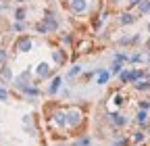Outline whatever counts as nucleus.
<instances>
[{
	"instance_id": "obj_4",
	"label": "nucleus",
	"mask_w": 150,
	"mask_h": 146,
	"mask_svg": "<svg viewBox=\"0 0 150 146\" xmlns=\"http://www.w3.org/2000/svg\"><path fill=\"white\" fill-rule=\"evenodd\" d=\"M50 73H52V69H50L48 63H40V65H38V75H40V77H50Z\"/></svg>"
},
{
	"instance_id": "obj_17",
	"label": "nucleus",
	"mask_w": 150,
	"mask_h": 146,
	"mask_svg": "<svg viewBox=\"0 0 150 146\" xmlns=\"http://www.w3.org/2000/svg\"><path fill=\"white\" fill-rule=\"evenodd\" d=\"M131 140H134V144H140V142L144 140V134H142V132H136L134 136H131Z\"/></svg>"
},
{
	"instance_id": "obj_1",
	"label": "nucleus",
	"mask_w": 150,
	"mask_h": 146,
	"mask_svg": "<svg viewBox=\"0 0 150 146\" xmlns=\"http://www.w3.org/2000/svg\"><path fill=\"white\" fill-rule=\"evenodd\" d=\"M31 46H33V42H31V38H27V35H21V38L17 40V50L19 52H27V50H31Z\"/></svg>"
},
{
	"instance_id": "obj_20",
	"label": "nucleus",
	"mask_w": 150,
	"mask_h": 146,
	"mask_svg": "<svg viewBox=\"0 0 150 146\" xmlns=\"http://www.w3.org/2000/svg\"><path fill=\"white\" fill-rule=\"evenodd\" d=\"M35 29H38V31H40V33H48V29H46V25H44V21H42V23H38V25H35Z\"/></svg>"
},
{
	"instance_id": "obj_26",
	"label": "nucleus",
	"mask_w": 150,
	"mask_h": 146,
	"mask_svg": "<svg viewBox=\"0 0 150 146\" xmlns=\"http://www.w3.org/2000/svg\"><path fill=\"white\" fill-rule=\"evenodd\" d=\"M140 108H144V111H148V108H150V102H140Z\"/></svg>"
},
{
	"instance_id": "obj_28",
	"label": "nucleus",
	"mask_w": 150,
	"mask_h": 146,
	"mask_svg": "<svg viewBox=\"0 0 150 146\" xmlns=\"http://www.w3.org/2000/svg\"><path fill=\"white\" fill-rule=\"evenodd\" d=\"M112 146H125V142L123 140H117V142H112Z\"/></svg>"
},
{
	"instance_id": "obj_16",
	"label": "nucleus",
	"mask_w": 150,
	"mask_h": 146,
	"mask_svg": "<svg viewBox=\"0 0 150 146\" xmlns=\"http://www.w3.org/2000/svg\"><path fill=\"white\" fill-rule=\"evenodd\" d=\"M54 117H56V123H59V125H65L67 123V115L65 113H56Z\"/></svg>"
},
{
	"instance_id": "obj_14",
	"label": "nucleus",
	"mask_w": 150,
	"mask_h": 146,
	"mask_svg": "<svg viewBox=\"0 0 150 146\" xmlns=\"http://www.w3.org/2000/svg\"><path fill=\"white\" fill-rule=\"evenodd\" d=\"M112 123H115V125H125V117L123 115H119V113H115V115H112Z\"/></svg>"
},
{
	"instance_id": "obj_23",
	"label": "nucleus",
	"mask_w": 150,
	"mask_h": 146,
	"mask_svg": "<svg viewBox=\"0 0 150 146\" xmlns=\"http://www.w3.org/2000/svg\"><path fill=\"white\" fill-rule=\"evenodd\" d=\"M13 29H15V31H23V29H25V25H23V23H21V21H17V23H15V27H13Z\"/></svg>"
},
{
	"instance_id": "obj_25",
	"label": "nucleus",
	"mask_w": 150,
	"mask_h": 146,
	"mask_svg": "<svg viewBox=\"0 0 150 146\" xmlns=\"http://www.w3.org/2000/svg\"><path fill=\"white\" fill-rule=\"evenodd\" d=\"M144 57H142V54H134V57H131V61H134V63H140Z\"/></svg>"
},
{
	"instance_id": "obj_13",
	"label": "nucleus",
	"mask_w": 150,
	"mask_h": 146,
	"mask_svg": "<svg viewBox=\"0 0 150 146\" xmlns=\"http://www.w3.org/2000/svg\"><path fill=\"white\" fill-rule=\"evenodd\" d=\"M25 15H27V11L21 6V9H17V11H15V19H17V21H23V19H25Z\"/></svg>"
},
{
	"instance_id": "obj_2",
	"label": "nucleus",
	"mask_w": 150,
	"mask_h": 146,
	"mask_svg": "<svg viewBox=\"0 0 150 146\" xmlns=\"http://www.w3.org/2000/svg\"><path fill=\"white\" fill-rule=\"evenodd\" d=\"M69 4H71V11L75 15H81V13L88 11V0H71Z\"/></svg>"
},
{
	"instance_id": "obj_6",
	"label": "nucleus",
	"mask_w": 150,
	"mask_h": 146,
	"mask_svg": "<svg viewBox=\"0 0 150 146\" xmlns=\"http://www.w3.org/2000/svg\"><path fill=\"white\" fill-rule=\"evenodd\" d=\"M134 21H136V17L131 15V13H123V15H121V19H119L121 25H131Z\"/></svg>"
},
{
	"instance_id": "obj_32",
	"label": "nucleus",
	"mask_w": 150,
	"mask_h": 146,
	"mask_svg": "<svg viewBox=\"0 0 150 146\" xmlns=\"http://www.w3.org/2000/svg\"><path fill=\"white\" fill-rule=\"evenodd\" d=\"M148 31H150V23H148Z\"/></svg>"
},
{
	"instance_id": "obj_15",
	"label": "nucleus",
	"mask_w": 150,
	"mask_h": 146,
	"mask_svg": "<svg viewBox=\"0 0 150 146\" xmlns=\"http://www.w3.org/2000/svg\"><path fill=\"white\" fill-rule=\"evenodd\" d=\"M146 121H148V113H146L144 108H142V111L138 113V123H140V125H144Z\"/></svg>"
},
{
	"instance_id": "obj_5",
	"label": "nucleus",
	"mask_w": 150,
	"mask_h": 146,
	"mask_svg": "<svg viewBox=\"0 0 150 146\" xmlns=\"http://www.w3.org/2000/svg\"><path fill=\"white\" fill-rule=\"evenodd\" d=\"M0 79H2V82H11V79H13V71H11V67L2 65V69H0Z\"/></svg>"
},
{
	"instance_id": "obj_19",
	"label": "nucleus",
	"mask_w": 150,
	"mask_h": 146,
	"mask_svg": "<svg viewBox=\"0 0 150 146\" xmlns=\"http://www.w3.org/2000/svg\"><path fill=\"white\" fill-rule=\"evenodd\" d=\"M54 61H56V63H63V61H65V57H63L61 50H54Z\"/></svg>"
},
{
	"instance_id": "obj_30",
	"label": "nucleus",
	"mask_w": 150,
	"mask_h": 146,
	"mask_svg": "<svg viewBox=\"0 0 150 146\" xmlns=\"http://www.w3.org/2000/svg\"><path fill=\"white\" fill-rule=\"evenodd\" d=\"M146 48H148V50H150V40H148V42H146Z\"/></svg>"
},
{
	"instance_id": "obj_3",
	"label": "nucleus",
	"mask_w": 150,
	"mask_h": 146,
	"mask_svg": "<svg viewBox=\"0 0 150 146\" xmlns=\"http://www.w3.org/2000/svg\"><path fill=\"white\" fill-rule=\"evenodd\" d=\"M44 25H46V29H48V31H56V29H59V23H56L54 15H48V17H44Z\"/></svg>"
},
{
	"instance_id": "obj_35",
	"label": "nucleus",
	"mask_w": 150,
	"mask_h": 146,
	"mask_svg": "<svg viewBox=\"0 0 150 146\" xmlns=\"http://www.w3.org/2000/svg\"><path fill=\"white\" fill-rule=\"evenodd\" d=\"M59 146H61V144H59Z\"/></svg>"
},
{
	"instance_id": "obj_9",
	"label": "nucleus",
	"mask_w": 150,
	"mask_h": 146,
	"mask_svg": "<svg viewBox=\"0 0 150 146\" xmlns=\"http://www.w3.org/2000/svg\"><path fill=\"white\" fill-rule=\"evenodd\" d=\"M138 9H140V13H142V15H148V13H150V0H140Z\"/></svg>"
},
{
	"instance_id": "obj_11",
	"label": "nucleus",
	"mask_w": 150,
	"mask_h": 146,
	"mask_svg": "<svg viewBox=\"0 0 150 146\" xmlns=\"http://www.w3.org/2000/svg\"><path fill=\"white\" fill-rule=\"evenodd\" d=\"M108 77H110L108 71H98V84H100V86H104V84L108 82Z\"/></svg>"
},
{
	"instance_id": "obj_21",
	"label": "nucleus",
	"mask_w": 150,
	"mask_h": 146,
	"mask_svg": "<svg viewBox=\"0 0 150 146\" xmlns=\"http://www.w3.org/2000/svg\"><path fill=\"white\" fill-rule=\"evenodd\" d=\"M121 82H123V84L129 82V71H121Z\"/></svg>"
},
{
	"instance_id": "obj_10",
	"label": "nucleus",
	"mask_w": 150,
	"mask_h": 146,
	"mask_svg": "<svg viewBox=\"0 0 150 146\" xmlns=\"http://www.w3.org/2000/svg\"><path fill=\"white\" fill-rule=\"evenodd\" d=\"M79 121H81V113H77V111L69 113V123H71V125H77Z\"/></svg>"
},
{
	"instance_id": "obj_33",
	"label": "nucleus",
	"mask_w": 150,
	"mask_h": 146,
	"mask_svg": "<svg viewBox=\"0 0 150 146\" xmlns=\"http://www.w3.org/2000/svg\"><path fill=\"white\" fill-rule=\"evenodd\" d=\"M46 2H52V0H46Z\"/></svg>"
},
{
	"instance_id": "obj_22",
	"label": "nucleus",
	"mask_w": 150,
	"mask_h": 146,
	"mask_svg": "<svg viewBox=\"0 0 150 146\" xmlns=\"http://www.w3.org/2000/svg\"><path fill=\"white\" fill-rule=\"evenodd\" d=\"M0 100H8V92L4 88H0Z\"/></svg>"
},
{
	"instance_id": "obj_31",
	"label": "nucleus",
	"mask_w": 150,
	"mask_h": 146,
	"mask_svg": "<svg viewBox=\"0 0 150 146\" xmlns=\"http://www.w3.org/2000/svg\"><path fill=\"white\" fill-rule=\"evenodd\" d=\"M19 2H27V0H19Z\"/></svg>"
},
{
	"instance_id": "obj_29",
	"label": "nucleus",
	"mask_w": 150,
	"mask_h": 146,
	"mask_svg": "<svg viewBox=\"0 0 150 146\" xmlns=\"http://www.w3.org/2000/svg\"><path fill=\"white\" fill-rule=\"evenodd\" d=\"M73 146H86V144H83V142H81V140H79V142H75V144H73Z\"/></svg>"
},
{
	"instance_id": "obj_34",
	"label": "nucleus",
	"mask_w": 150,
	"mask_h": 146,
	"mask_svg": "<svg viewBox=\"0 0 150 146\" xmlns=\"http://www.w3.org/2000/svg\"><path fill=\"white\" fill-rule=\"evenodd\" d=\"M148 132H150V125H148Z\"/></svg>"
},
{
	"instance_id": "obj_18",
	"label": "nucleus",
	"mask_w": 150,
	"mask_h": 146,
	"mask_svg": "<svg viewBox=\"0 0 150 146\" xmlns=\"http://www.w3.org/2000/svg\"><path fill=\"white\" fill-rule=\"evenodd\" d=\"M77 73H81V67H79V65H75V67H73V69L69 71V75H67V77H75Z\"/></svg>"
},
{
	"instance_id": "obj_12",
	"label": "nucleus",
	"mask_w": 150,
	"mask_h": 146,
	"mask_svg": "<svg viewBox=\"0 0 150 146\" xmlns=\"http://www.w3.org/2000/svg\"><path fill=\"white\" fill-rule=\"evenodd\" d=\"M121 69H123V61H119V59H115V65H112V75H117V73H121Z\"/></svg>"
},
{
	"instance_id": "obj_7",
	"label": "nucleus",
	"mask_w": 150,
	"mask_h": 146,
	"mask_svg": "<svg viewBox=\"0 0 150 146\" xmlns=\"http://www.w3.org/2000/svg\"><path fill=\"white\" fill-rule=\"evenodd\" d=\"M134 86H136V90H140V92H148L150 90V82L148 79H138Z\"/></svg>"
},
{
	"instance_id": "obj_8",
	"label": "nucleus",
	"mask_w": 150,
	"mask_h": 146,
	"mask_svg": "<svg viewBox=\"0 0 150 146\" xmlns=\"http://www.w3.org/2000/svg\"><path fill=\"white\" fill-rule=\"evenodd\" d=\"M61 82H63L61 77H56V79L50 84V88H48V94H56V92H59V88H61Z\"/></svg>"
},
{
	"instance_id": "obj_27",
	"label": "nucleus",
	"mask_w": 150,
	"mask_h": 146,
	"mask_svg": "<svg viewBox=\"0 0 150 146\" xmlns=\"http://www.w3.org/2000/svg\"><path fill=\"white\" fill-rule=\"evenodd\" d=\"M127 2H129V6H138V4H140V0H127Z\"/></svg>"
},
{
	"instance_id": "obj_24",
	"label": "nucleus",
	"mask_w": 150,
	"mask_h": 146,
	"mask_svg": "<svg viewBox=\"0 0 150 146\" xmlns=\"http://www.w3.org/2000/svg\"><path fill=\"white\" fill-rule=\"evenodd\" d=\"M6 63V50H0V65Z\"/></svg>"
}]
</instances>
